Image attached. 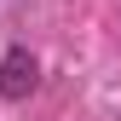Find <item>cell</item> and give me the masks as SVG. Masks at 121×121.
Instances as JSON below:
<instances>
[{
	"instance_id": "1",
	"label": "cell",
	"mask_w": 121,
	"mask_h": 121,
	"mask_svg": "<svg viewBox=\"0 0 121 121\" xmlns=\"http://www.w3.org/2000/svg\"><path fill=\"white\" fill-rule=\"evenodd\" d=\"M35 81H40V58L29 46H12L6 58H0V98L6 104H23L29 92H35Z\"/></svg>"
}]
</instances>
